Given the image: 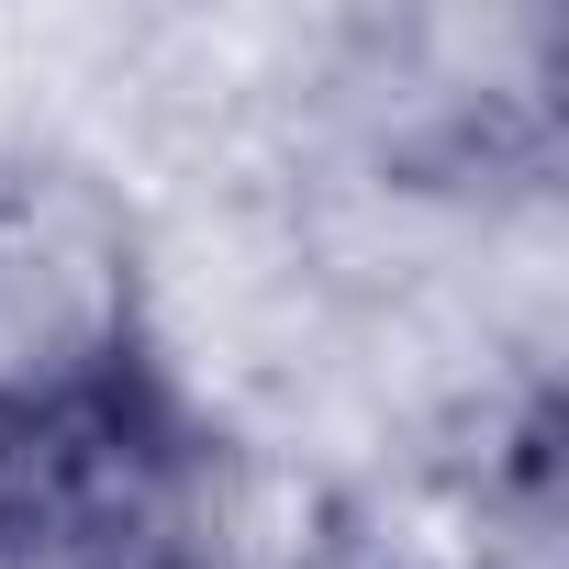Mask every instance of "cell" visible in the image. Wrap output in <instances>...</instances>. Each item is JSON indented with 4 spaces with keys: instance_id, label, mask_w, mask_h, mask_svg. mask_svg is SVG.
Wrapping results in <instances>:
<instances>
[{
    "instance_id": "6da1fadb",
    "label": "cell",
    "mask_w": 569,
    "mask_h": 569,
    "mask_svg": "<svg viewBox=\"0 0 569 569\" xmlns=\"http://www.w3.org/2000/svg\"><path fill=\"white\" fill-rule=\"evenodd\" d=\"M157 358V234L90 157H0V425L101 402Z\"/></svg>"
},
{
    "instance_id": "7a4b0ae2",
    "label": "cell",
    "mask_w": 569,
    "mask_h": 569,
    "mask_svg": "<svg viewBox=\"0 0 569 569\" xmlns=\"http://www.w3.org/2000/svg\"><path fill=\"white\" fill-rule=\"evenodd\" d=\"M223 469L168 369L0 425V569H223Z\"/></svg>"
},
{
    "instance_id": "3957f363",
    "label": "cell",
    "mask_w": 569,
    "mask_h": 569,
    "mask_svg": "<svg viewBox=\"0 0 569 569\" xmlns=\"http://www.w3.org/2000/svg\"><path fill=\"white\" fill-rule=\"evenodd\" d=\"M302 569H380V558H302Z\"/></svg>"
}]
</instances>
